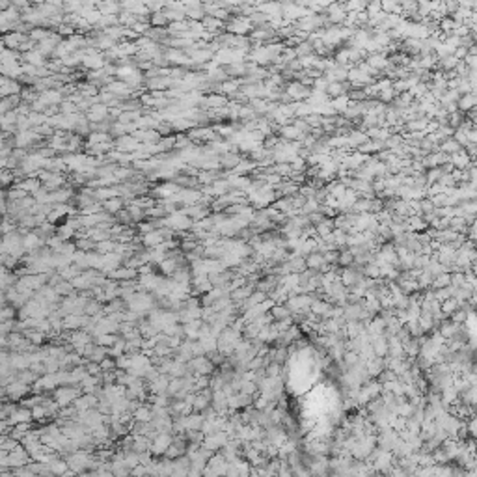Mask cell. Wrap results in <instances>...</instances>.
Wrapping results in <instances>:
<instances>
[{"mask_svg": "<svg viewBox=\"0 0 477 477\" xmlns=\"http://www.w3.org/2000/svg\"><path fill=\"white\" fill-rule=\"evenodd\" d=\"M82 393H84L82 388H77V386H60L56 392H53V399L60 405V408H65L73 405Z\"/></svg>", "mask_w": 477, "mask_h": 477, "instance_id": "cell-1", "label": "cell"}, {"mask_svg": "<svg viewBox=\"0 0 477 477\" xmlns=\"http://www.w3.org/2000/svg\"><path fill=\"white\" fill-rule=\"evenodd\" d=\"M230 462L222 457V453H216L209 459L207 466L203 470V477H224L228 474Z\"/></svg>", "mask_w": 477, "mask_h": 477, "instance_id": "cell-2", "label": "cell"}, {"mask_svg": "<svg viewBox=\"0 0 477 477\" xmlns=\"http://www.w3.org/2000/svg\"><path fill=\"white\" fill-rule=\"evenodd\" d=\"M186 365H188V371H190L192 375H196V377L215 373V365H213V362L209 360L207 356H194Z\"/></svg>", "mask_w": 477, "mask_h": 477, "instance_id": "cell-3", "label": "cell"}, {"mask_svg": "<svg viewBox=\"0 0 477 477\" xmlns=\"http://www.w3.org/2000/svg\"><path fill=\"white\" fill-rule=\"evenodd\" d=\"M174 438H176V436H174L172 432H159V434L151 440V449H149V451L153 453V457H164L166 449L174 444Z\"/></svg>", "mask_w": 477, "mask_h": 477, "instance_id": "cell-4", "label": "cell"}, {"mask_svg": "<svg viewBox=\"0 0 477 477\" xmlns=\"http://www.w3.org/2000/svg\"><path fill=\"white\" fill-rule=\"evenodd\" d=\"M32 392V388L28 384H23V382H19V380H15V382H11L9 386H6V388H2V395H4V401H19L23 399L24 395H28V393Z\"/></svg>", "mask_w": 477, "mask_h": 477, "instance_id": "cell-5", "label": "cell"}, {"mask_svg": "<svg viewBox=\"0 0 477 477\" xmlns=\"http://www.w3.org/2000/svg\"><path fill=\"white\" fill-rule=\"evenodd\" d=\"M230 440H231L230 432L220 431V432H216V434L205 436V440H203V447H207V449H211V451H218V449H222L224 446H228Z\"/></svg>", "mask_w": 477, "mask_h": 477, "instance_id": "cell-6", "label": "cell"}, {"mask_svg": "<svg viewBox=\"0 0 477 477\" xmlns=\"http://www.w3.org/2000/svg\"><path fill=\"white\" fill-rule=\"evenodd\" d=\"M86 116H88L90 123H101V121H107L108 118H110V108H108L107 105L97 103V105H93V107L90 108V112Z\"/></svg>", "mask_w": 477, "mask_h": 477, "instance_id": "cell-7", "label": "cell"}, {"mask_svg": "<svg viewBox=\"0 0 477 477\" xmlns=\"http://www.w3.org/2000/svg\"><path fill=\"white\" fill-rule=\"evenodd\" d=\"M73 405H75V408H77L78 412H86V410L97 408V405H99V397L93 395V393H82Z\"/></svg>", "mask_w": 477, "mask_h": 477, "instance_id": "cell-8", "label": "cell"}, {"mask_svg": "<svg viewBox=\"0 0 477 477\" xmlns=\"http://www.w3.org/2000/svg\"><path fill=\"white\" fill-rule=\"evenodd\" d=\"M2 88H0V93H2V99L4 97H9V95H21L23 92V84L17 82V80H11L8 77H2Z\"/></svg>", "mask_w": 477, "mask_h": 477, "instance_id": "cell-9", "label": "cell"}, {"mask_svg": "<svg viewBox=\"0 0 477 477\" xmlns=\"http://www.w3.org/2000/svg\"><path fill=\"white\" fill-rule=\"evenodd\" d=\"M32 419H34V416H32L30 408L19 407L15 410V414L11 416L9 419H6V421H8L9 427H15V425H19V423H30Z\"/></svg>", "mask_w": 477, "mask_h": 477, "instance_id": "cell-10", "label": "cell"}, {"mask_svg": "<svg viewBox=\"0 0 477 477\" xmlns=\"http://www.w3.org/2000/svg\"><path fill=\"white\" fill-rule=\"evenodd\" d=\"M172 378L168 375H161L159 378H155L153 382H149V392L153 395H162V393L168 392V386Z\"/></svg>", "mask_w": 477, "mask_h": 477, "instance_id": "cell-11", "label": "cell"}, {"mask_svg": "<svg viewBox=\"0 0 477 477\" xmlns=\"http://www.w3.org/2000/svg\"><path fill=\"white\" fill-rule=\"evenodd\" d=\"M132 417H134V421H138V423H151V421H153V410H151L149 405H140V407L134 410Z\"/></svg>", "mask_w": 477, "mask_h": 477, "instance_id": "cell-12", "label": "cell"}, {"mask_svg": "<svg viewBox=\"0 0 477 477\" xmlns=\"http://www.w3.org/2000/svg\"><path fill=\"white\" fill-rule=\"evenodd\" d=\"M142 238V246L149 248V250H153V248L161 246L162 242H164V237H162V233L159 230L153 231V233H147V235H144Z\"/></svg>", "mask_w": 477, "mask_h": 477, "instance_id": "cell-13", "label": "cell"}, {"mask_svg": "<svg viewBox=\"0 0 477 477\" xmlns=\"http://www.w3.org/2000/svg\"><path fill=\"white\" fill-rule=\"evenodd\" d=\"M47 56L45 54H41L36 49V51H32V53H26V54H23V60L26 63H30V65H34V67H45L47 63V60H45Z\"/></svg>", "mask_w": 477, "mask_h": 477, "instance_id": "cell-14", "label": "cell"}, {"mask_svg": "<svg viewBox=\"0 0 477 477\" xmlns=\"http://www.w3.org/2000/svg\"><path fill=\"white\" fill-rule=\"evenodd\" d=\"M17 188H21V190H24V192H28V194H36L43 186V183L39 181V179H36V177H24L23 181L21 183H17Z\"/></svg>", "mask_w": 477, "mask_h": 477, "instance_id": "cell-15", "label": "cell"}, {"mask_svg": "<svg viewBox=\"0 0 477 477\" xmlns=\"http://www.w3.org/2000/svg\"><path fill=\"white\" fill-rule=\"evenodd\" d=\"M291 309L287 308L285 304H276L274 308L270 309V317H272V321L274 323H282V321H287V319H291Z\"/></svg>", "mask_w": 477, "mask_h": 477, "instance_id": "cell-16", "label": "cell"}, {"mask_svg": "<svg viewBox=\"0 0 477 477\" xmlns=\"http://www.w3.org/2000/svg\"><path fill=\"white\" fill-rule=\"evenodd\" d=\"M49 468H51V472L54 474V477H63L67 472H69V464H67V461L65 459H56V461L49 462Z\"/></svg>", "mask_w": 477, "mask_h": 477, "instance_id": "cell-17", "label": "cell"}, {"mask_svg": "<svg viewBox=\"0 0 477 477\" xmlns=\"http://www.w3.org/2000/svg\"><path fill=\"white\" fill-rule=\"evenodd\" d=\"M123 205H125L123 198H112V200H108L103 203L105 213H108V215H118L119 211H123Z\"/></svg>", "mask_w": 477, "mask_h": 477, "instance_id": "cell-18", "label": "cell"}, {"mask_svg": "<svg viewBox=\"0 0 477 477\" xmlns=\"http://www.w3.org/2000/svg\"><path fill=\"white\" fill-rule=\"evenodd\" d=\"M24 336L28 338V341H30L32 345L38 347V349L45 343V339H47V334H43V332H39V330H28V332H24Z\"/></svg>", "mask_w": 477, "mask_h": 477, "instance_id": "cell-19", "label": "cell"}, {"mask_svg": "<svg viewBox=\"0 0 477 477\" xmlns=\"http://www.w3.org/2000/svg\"><path fill=\"white\" fill-rule=\"evenodd\" d=\"M125 349H127V341H125V339L119 336V338H118V341H116V345L108 349V356H112V358H119V356H123V354H125Z\"/></svg>", "mask_w": 477, "mask_h": 477, "instance_id": "cell-20", "label": "cell"}, {"mask_svg": "<svg viewBox=\"0 0 477 477\" xmlns=\"http://www.w3.org/2000/svg\"><path fill=\"white\" fill-rule=\"evenodd\" d=\"M218 88H220V93H224V95H233V97H237L238 80H226V82H222V84H218Z\"/></svg>", "mask_w": 477, "mask_h": 477, "instance_id": "cell-21", "label": "cell"}, {"mask_svg": "<svg viewBox=\"0 0 477 477\" xmlns=\"http://www.w3.org/2000/svg\"><path fill=\"white\" fill-rule=\"evenodd\" d=\"M220 162H222L224 168L235 170L238 164H240V157H238V155H235V153H228V155H224L222 159H220Z\"/></svg>", "mask_w": 477, "mask_h": 477, "instance_id": "cell-22", "label": "cell"}, {"mask_svg": "<svg viewBox=\"0 0 477 477\" xmlns=\"http://www.w3.org/2000/svg\"><path fill=\"white\" fill-rule=\"evenodd\" d=\"M168 23L170 21L166 19L164 11H161V13H151V15H149V24H151V28H164Z\"/></svg>", "mask_w": 477, "mask_h": 477, "instance_id": "cell-23", "label": "cell"}, {"mask_svg": "<svg viewBox=\"0 0 477 477\" xmlns=\"http://www.w3.org/2000/svg\"><path fill=\"white\" fill-rule=\"evenodd\" d=\"M125 304L127 302L125 300H119V298H116V300H112V302H108V306H105V313H119V311H125Z\"/></svg>", "mask_w": 477, "mask_h": 477, "instance_id": "cell-24", "label": "cell"}, {"mask_svg": "<svg viewBox=\"0 0 477 477\" xmlns=\"http://www.w3.org/2000/svg\"><path fill=\"white\" fill-rule=\"evenodd\" d=\"M116 341H118V334H105V336H99V338H95V343L101 347H114Z\"/></svg>", "mask_w": 477, "mask_h": 477, "instance_id": "cell-25", "label": "cell"}, {"mask_svg": "<svg viewBox=\"0 0 477 477\" xmlns=\"http://www.w3.org/2000/svg\"><path fill=\"white\" fill-rule=\"evenodd\" d=\"M280 371H282V365H280V363L270 362L269 365L265 367V377H269V378H278V377H282V375H280Z\"/></svg>", "mask_w": 477, "mask_h": 477, "instance_id": "cell-26", "label": "cell"}, {"mask_svg": "<svg viewBox=\"0 0 477 477\" xmlns=\"http://www.w3.org/2000/svg\"><path fill=\"white\" fill-rule=\"evenodd\" d=\"M32 416H34L36 421H45L47 416H51V414H49V410H47L43 405H38V407L32 408Z\"/></svg>", "mask_w": 477, "mask_h": 477, "instance_id": "cell-27", "label": "cell"}, {"mask_svg": "<svg viewBox=\"0 0 477 477\" xmlns=\"http://www.w3.org/2000/svg\"><path fill=\"white\" fill-rule=\"evenodd\" d=\"M17 311H19V309H15L13 306L4 304V306H2V321H15Z\"/></svg>", "mask_w": 477, "mask_h": 477, "instance_id": "cell-28", "label": "cell"}, {"mask_svg": "<svg viewBox=\"0 0 477 477\" xmlns=\"http://www.w3.org/2000/svg\"><path fill=\"white\" fill-rule=\"evenodd\" d=\"M198 179H200L203 185H207V183L213 185L216 179H218V172H201L200 176H198Z\"/></svg>", "mask_w": 477, "mask_h": 477, "instance_id": "cell-29", "label": "cell"}, {"mask_svg": "<svg viewBox=\"0 0 477 477\" xmlns=\"http://www.w3.org/2000/svg\"><path fill=\"white\" fill-rule=\"evenodd\" d=\"M354 261H356V257H354L353 252H343V254H339V259H338L339 265H343V267H351Z\"/></svg>", "mask_w": 477, "mask_h": 477, "instance_id": "cell-30", "label": "cell"}, {"mask_svg": "<svg viewBox=\"0 0 477 477\" xmlns=\"http://www.w3.org/2000/svg\"><path fill=\"white\" fill-rule=\"evenodd\" d=\"M282 134L285 138H300L302 136L300 129H297V127H285V129H282Z\"/></svg>", "mask_w": 477, "mask_h": 477, "instance_id": "cell-31", "label": "cell"}, {"mask_svg": "<svg viewBox=\"0 0 477 477\" xmlns=\"http://www.w3.org/2000/svg\"><path fill=\"white\" fill-rule=\"evenodd\" d=\"M132 477H149V466L138 464L136 468L132 470Z\"/></svg>", "mask_w": 477, "mask_h": 477, "instance_id": "cell-32", "label": "cell"}, {"mask_svg": "<svg viewBox=\"0 0 477 477\" xmlns=\"http://www.w3.org/2000/svg\"><path fill=\"white\" fill-rule=\"evenodd\" d=\"M101 369L105 371V373H110V371L118 369V365H116V360H112V358H107V360H103V362H101Z\"/></svg>", "mask_w": 477, "mask_h": 477, "instance_id": "cell-33", "label": "cell"}]
</instances>
